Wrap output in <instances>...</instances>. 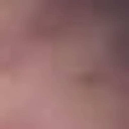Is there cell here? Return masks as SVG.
I'll list each match as a JSON object with an SVG mask.
<instances>
[{
	"instance_id": "obj_1",
	"label": "cell",
	"mask_w": 129,
	"mask_h": 129,
	"mask_svg": "<svg viewBox=\"0 0 129 129\" xmlns=\"http://www.w3.org/2000/svg\"><path fill=\"white\" fill-rule=\"evenodd\" d=\"M78 21H83V5H78V0H41V5L31 10V21H26L21 36H26V41H62V36L78 31Z\"/></svg>"
},
{
	"instance_id": "obj_3",
	"label": "cell",
	"mask_w": 129,
	"mask_h": 129,
	"mask_svg": "<svg viewBox=\"0 0 129 129\" xmlns=\"http://www.w3.org/2000/svg\"><path fill=\"white\" fill-rule=\"evenodd\" d=\"M0 129H41V124L26 119V114H0Z\"/></svg>"
},
{
	"instance_id": "obj_2",
	"label": "cell",
	"mask_w": 129,
	"mask_h": 129,
	"mask_svg": "<svg viewBox=\"0 0 129 129\" xmlns=\"http://www.w3.org/2000/svg\"><path fill=\"white\" fill-rule=\"evenodd\" d=\"M31 62V41L21 31H0V78H21Z\"/></svg>"
}]
</instances>
